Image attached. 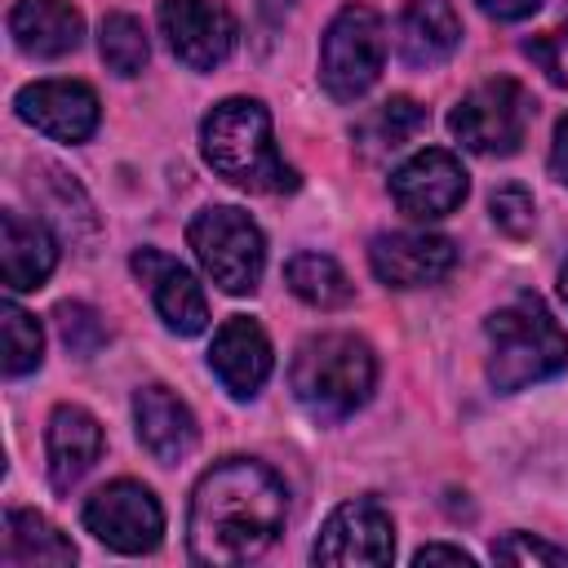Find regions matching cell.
I'll list each match as a JSON object with an SVG mask.
<instances>
[{
    "instance_id": "25",
    "label": "cell",
    "mask_w": 568,
    "mask_h": 568,
    "mask_svg": "<svg viewBox=\"0 0 568 568\" xmlns=\"http://www.w3.org/2000/svg\"><path fill=\"white\" fill-rule=\"evenodd\" d=\"M426 129V106H417L413 98H390L382 102L368 120H364V138L377 146V151H395L404 146L413 133Z\"/></svg>"
},
{
    "instance_id": "27",
    "label": "cell",
    "mask_w": 568,
    "mask_h": 568,
    "mask_svg": "<svg viewBox=\"0 0 568 568\" xmlns=\"http://www.w3.org/2000/svg\"><path fill=\"white\" fill-rule=\"evenodd\" d=\"M488 213H493L497 231H506L510 240H524V235L537 226V204H532L528 186H519V182L497 186V191L488 195Z\"/></svg>"
},
{
    "instance_id": "31",
    "label": "cell",
    "mask_w": 568,
    "mask_h": 568,
    "mask_svg": "<svg viewBox=\"0 0 568 568\" xmlns=\"http://www.w3.org/2000/svg\"><path fill=\"white\" fill-rule=\"evenodd\" d=\"M550 173L568 186V115L555 124V142H550Z\"/></svg>"
},
{
    "instance_id": "18",
    "label": "cell",
    "mask_w": 568,
    "mask_h": 568,
    "mask_svg": "<svg viewBox=\"0 0 568 568\" xmlns=\"http://www.w3.org/2000/svg\"><path fill=\"white\" fill-rule=\"evenodd\" d=\"M462 44V18L453 0H408L395 22V53L413 71H430L448 62Z\"/></svg>"
},
{
    "instance_id": "1",
    "label": "cell",
    "mask_w": 568,
    "mask_h": 568,
    "mask_svg": "<svg viewBox=\"0 0 568 568\" xmlns=\"http://www.w3.org/2000/svg\"><path fill=\"white\" fill-rule=\"evenodd\" d=\"M288 519V493L280 475L253 457L213 462L186 510V546L195 564L231 568L262 559Z\"/></svg>"
},
{
    "instance_id": "29",
    "label": "cell",
    "mask_w": 568,
    "mask_h": 568,
    "mask_svg": "<svg viewBox=\"0 0 568 568\" xmlns=\"http://www.w3.org/2000/svg\"><path fill=\"white\" fill-rule=\"evenodd\" d=\"M475 4L497 22H519V18H532L541 9V0H475Z\"/></svg>"
},
{
    "instance_id": "22",
    "label": "cell",
    "mask_w": 568,
    "mask_h": 568,
    "mask_svg": "<svg viewBox=\"0 0 568 568\" xmlns=\"http://www.w3.org/2000/svg\"><path fill=\"white\" fill-rule=\"evenodd\" d=\"M284 284L293 288V297H302L315 311H337L355 297V284L328 253H293L284 266Z\"/></svg>"
},
{
    "instance_id": "3",
    "label": "cell",
    "mask_w": 568,
    "mask_h": 568,
    "mask_svg": "<svg viewBox=\"0 0 568 568\" xmlns=\"http://www.w3.org/2000/svg\"><path fill=\"white\" fill-rule=\"evenodd\" d=\"M288 386L311 422H346L377 386V355L355 333H315L293 351Z\"/></svg>"
},
{
    "instance_id": "32",
    "label": "cell",
    "mask_w": 568,
    "mask_h": 568,
    "mask_svg": "<svg viewBox=\"0 0 568 568\" xmlns=\"http://www.w3.org/2000/svg\"><path fill=\"white\" fill-rule=\"evenodd\" d=\"M559 297H564V306H568V266L559 271Z\"/></svg>"
},
{
    "instance_id": "10",
    "label": "cell",
    "mask_w": 568,
    "mask_h": 568,
    "mask_svg": "<svg viewBox=\"0 0 568 568\" xmlns=\"http://www.w3.org/2000/svg\"><path fill=\"white\" fill-rule=\"evenodd\" d=\"M470 182H466V169L453 151L444 146H426L417 155H408L395 173H390V200L404 217L413 222H435V217H448L462 200H466Z\"/></svg>"
},
{
    "instance_id": "5",
    "label": "cell",
    "mask_w": 568,
    "mask_h": 568,
    "mask_svg": "<svg viewBox=\"0 0 568 568\" xmlns=\"http://www.w3.org/2000/svg\"><path fill=\"white\" fill-rule=\"evenodd\" d=\"M186 244H191L195 262L204 266V275L222 293H231V297L257 293L262 266H266V240L244 209H235V204L200 209L186 226Z\"/></svg>"
},
{
    "instance_id": "20",
    "label": "cell",
    "mask_w": 568,
    "mask_h": 568,
    "mask_svg": "<svg viewBox=\"0 0 568 568\" xmlns=\"http://www.w3.org/2000/svg\"><path fill=\"white\" fill-rule=\"evenodd\" d=\"M9 36L27 58H62L80 49L84 18L67 0H18L9 9Z\"/></svg>"
},
{
    "instance_id": "7",
    "label": "cell",
    "mask_w": 568,
    "mask_h": 568,
    "mask_svg": "<svg viewBox=\"0 0 568 568\" xmlns=\"http://www.w3.org/2000/svg\"><path fill=\"white\" fill-rule=\"evenodd\" d=\"M532 93L510 80V75H493L484 84H475L448 115V129L453 138L475 151V155H515L519 142L528 138V124H532Z\"/></svg>"
},
{
    "instance_id": "12",
    "label": "cell",
    "mask_w": 568,
    "mask_h": 568,
    "mask_svg": "<svg viewBox=\"0 0 568 568\" xmlns=\"http://www.w3.org/2000/svg\"><path fill=\"white\" fill-rule=\"evenodd\" d=\"M368 266L386 288H426L457 266V244L435 231H382L368 244Z\"/></svg>"
},
{
    "instance_id": "4",
    "label": "cell",
    "mask_w": 568,
    "mask_h": 568,
    "mask_svg": "<svg viewBox=\"0 0 568 568\" xmlns=\"http://www.w3.org/2000/svg\"><path fill=\"white\" fill-rule=\"evenodd\" d=\"M488 333V386L515 395L568 368V333L537 293H519L484 320Z\"/></svg>"
},
{
    "instance_id": "8",
    "label": "cell",
    "mask_w": 568,
    "mask_h": 568,
    "mask_svg": "<svg viewBox=\"0 0 568 568\" xmlns=\"http://www.w3.org/2000/svg\"><path fill=\"white\" fill-rule=\"evenodd\" d=\"M80 519L106 550H120V555H151L164 537V510L155 493L138 479H115L98 488L84 501Z\"/></svg>"
},
{
    "instance_id": "26",
    "label": "cell",
    "mask_w": 568,
    "mask_h": 568,
    "mask_svg": "<svg viewBox=\"0 0 568 568\" xmlns=\"http://www.w3.org/2000/svg\"><path fill=\"white\" fill-rule=\"evenodd\" d=\"M53 320H58L62 346H67L71 355L89 359V355H98V351H102V342H106V324L98 320V311H93V306H84V302H62V306L53 311Z\"/></svg>"
},
{
    "instance_id": "9",
    "label": "cell",
    "mask_w": 568,
    "mask_h": 568,
    "mask_svg": "<svg viewBox=\"0 0 568 568\" xmlns=\"http://www.w3.org/2000/svg\"><path fill=\"white\" fill-rule=\"evenodd\" d=\"M311 559L315 564H333V568H351V564H390L395 559V524L386 515L382 501L373 497H355V501H342L315 546H311Z\"/></svg>"
},
{
    "instance_id": "6",
    "label": "cell",
    "mask_w": 568,
    "mask_h": 568,
    "mask_svg": "<svg viewBox=\"0 0 568 568\" xmlns=\"http://www.w3.org/2000/svg\"><path fill=\"white\" fill-rule=\"evenodd\" d=\"M382 62H386L382 13L364 0L342 4L320 40V80H324L328 98H337V102L364 98L373 89V80L382 75Z\"/></svg>"
},
{
    "instance_id": "30",
    "label": "cell",
    "mask_w": 568,
    "mask_h": 568,
    "mask_svg": "<svg viewBox=\"0 0 568 568\" xmlns=\"http://www.w3.org/2000/svg\"><path fill=\"white\" fill-rule=\"evenodd\" d=\"M413 564H462V568H470L475 559H470V550H462V546H422L417 555H413Z\"/></svg>"
},
{
    "instance_id": "13",
    "label": "cell",
    "mask_w": 568,
    "mask_h": 568,
    "mask_svg": "<svg viewBox=\"0 0 568 568\" xmlns=\"http://www.w3.org/2000/svg\"><path fill=\"white\" fill-rule=\"evenodd\" d=\"M13 106L31 129H40L53 142H89L102 120L98 93L80 80H36L18 89Z\"/></svg>"
},
{
    "instance_id": "2",
    "label": "cell",
    "mask_w": 568,
    "mask_h": 568,
    "mask_svg": "<svg viewBox=\"0 0 568 568\" xmlns=\"http://www.w3.org/2000/svg\"><path fill=\"white\" fill-rule=\"evenodd\" d=\"M200 151L217 178L253 195H284L297 191L293 164L275 151L271 111L257 98H226L200 124Z\"/></svg>"
},
{
    "instance_id": "21",
    "label": "cell",
    "mask_w": 568,
    "mask_h": 568,
    "mask_svg": "<svg viewBox=\"0 0 568 568\" xmlns=\"http://www.w3.org/2000/svg\"><path fill=\"white\" fill-rule=\"evenodd\" d=\"M0 559L9 568H36V564H75V546L71 537H62L40 510H22L13 506L4 515V550Z\"/></svg>"
},
{
    "instance_id": "24",
    "label": "cell",
    "mask_w": 568,
    "mask_h": 568,
    "mask_svg": "<svg viewBox=\"0 0 568 568\" xmlns=\"http://www.w3.org/2000/svg\"><path fill=\"white\" fill-rule=\"evenodd\" d=\"M98 49H102V62L115 71V75H138L151 58V44H146V31L133 13H106L102 18V31H98Z\"/></svg>"
},
{
    "instance_id": "14",
    "label": "cell",
    "mask_w": 568,
    "mask_h": 568,
    "mask_svg": "<svg viewBox=\"0 0 568 568\" xmlns=\"http://www.w3.org/2000/svg\"><path fill=\"white\" fill-rule=\"evenodd\" d=\"M133 275L146 284V293H151L160 320H164L173 333H182V337L204 333V324H209L204 288L195 284V275H191L178 257H169V253H160V248H138V253H133Z\"/></svg>"
},
{
    "instance_id": "16",
    "label": "cell",
    "mask_w": 568,
    "mask_h": 568,
    "mask_svg": "<svg viewBox=\"0 0 568 568\" xmlns=\"http://www.w3.org/2000/svg\"><path fill=\"white\" fill-rule=\"evenodd\" d=\"M133 422H138V439L142 448L160 462V466H178L195 453L200 444V426L191 417V408L160 382L138 386L133 390Z\"/></svg>"
},
{
    "instance_id": "23",
    "label": "cell",
    "mask_w": 568,
    "mask_h": 568,
    "mask_svg": "<svg viewBox=\"0 0 568 568\" xmlns=\"http://www.w3.org/2000/svg\"><path fill=\"white\" fill-rule=\"evenodd\" d=\"M0 328H4V373L9 377L36 373L40 359H44V328H40V320L9 297L0 306Z\"/></svg>"
},
{
    "instance_id": "17",
    "label": "cell",
    "mask_w": 568,
    "mask_h": 568,
    "mask_svg": "<svg viewBox=\"0 0 568 568\" xmlns=\"http://www.w3.org/2000/svg\"><path fill=\"white\" fill-rule=\"evenodd\" d=\"M106 448V435L98 426V417L80 404H58L53 417H49V430H44V457H49V484L58 493H71L89 470L93 462L102 457Z\"/></svg>"
},
{
    "instance_id": "19",
    "label": "cell",
    "mask_w": 568,
    "mask_h": 568,
    "mask_svg": "<svg viewBox=\"0 0 568 568\" xmlns=\"http://www.w3.org/2000/svg\"><path fill=\"white\" fill-rule=\"evenodd\" d=\"M58 266V240L40 217H22L18 209L0 213V271L9 293L40 288Z\"/></svg>"
},
{
    "instance_id": "28",
    "label": "cell",
    "mask_w": 568,
    "mask_h": 568,
    "mask_svg": "<svg viewBox=\"0 0 568 568\" xmlns=\"http://www.w3.org/2000/svg\"><path fill=\"white\" fill-rule=\"evenodd\" d=\"M493 559L497 564H568V550L564 546H550L541 537H528V532H506L501 541H493Z\"/></svg>"
},
{
    "instance_id": "11",
    "label": "cell",
    "mask_w": 568,
    "mask_h": 568,
    "mask_svg": "<svg viewBox=\"0 0 568 568\" xmlns=\"http://www.w3.org/2000/svg\"><path fill=\"white\" fill-rule=\"evenodd\" d=\"M160 31L182 67L213 71L235 49V18L217 0H160Z\"/></svg>"
},
{
    "instance_id": "15",
    "label": "cell",
    "mask_w": 568,
    "mask_h": 568,
    "mask_svg": "<svg viewBox=\"0 0 568 568\" xmlns=\"http://www.w3.org/2000/svg\"><path fill=\"white\" fill-rule=\"evenodd\" d=\"M271 364H275L271 342H266L262 324L248 315H231L209 346V368L217 373V382L226 386L231 399H253L266 386Z\"/></svg>"
}]
</instances>
